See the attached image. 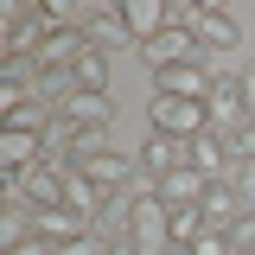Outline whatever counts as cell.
<instances>
[{
	"label": "cell",
	"mask_w": 255,
	"mask_h": 255,
	"mask_svg": "<svg viewBox=\"0 0 255 255\" xmlns=\"http://www.w3.org/2000/svg\"><path fill=\"white\" fill-rule=\"evenodd\" d=\"M115 32H128V26H122V6H90V19H83V38H90V45H109Z\"/></svg>",
	"instance_id": "obj_16"
},
{
	"label": "cell",
	"mask_w": 255,
	"mask_h": 255,
	"mask_svg": "<svg viewBox=\"0 0 255 255\" xmlns=\"http://www.w3.org/2000/svg\"><path fill=\"white\" fill-rule=\"evenodd\" d=\"M204 230H211V223H204V204H191V211H172V243H185V249H191Z\"/></svg>",
	"instance_id": "obj_17"
},
{
	"label": "cell",
	"mask_w": 255,
	"mask_h": 255,
	"mask_svg": "<svg viewBox=\"0 0 255 255\" xmlns=\"http://www.w3.org/2000/svg\"><path fill=\"white\" fill-rule=\"evenodd\" d=\"M70 77H77V90H109V51L102 45H83V58L70 64Z\"/></svg>",
	"instance_id": "obj_15"
},
{
	"label": "cell",
	"mask_w": 255,
	"mask_h": 255,
	"mask_svg": "<svg viewBox=\"0 0 255 255\" xmlns=\"http://www.w3.org/2000/svg\"><path fill=\"white\" fill-rule=\"evenodd\" d=\"M179 26H185L204 51H236V38H243V32H236V19H230L223 6H204V0L179 6Z\"/></svg>",
	"instance_id": "obj_3"
},
{
	"label": "cell",
	"mask_w": 255,
	"mask_h": 255,
	"mask_svg": "<svg viewBox=\"0 0 255 255\" xmlns=\"http://www.w3.org/2000/svg\"><path fill=\"white\" fill-rule=\"evenodd\" d=\"M51 255H109V243H102V236H77V243H64V249H51Z\"/></svg>",
	"instance_id": "obj_19"
},
{
	"label": "cell",
	"mask_w": 255,
	"mask_h": 255,
	"mask_svg": "<svg viewBox=\"0 0 255 255\" xmlns=\"http://www.w3.org/2000/svg\"><path fill=\"white\" fill-rule=\"evenodd\" d=\"M236 255H255V249H236Z\"/></svg>",
	"instance_id": "obj_25"
},
{
	"label": "cell",
	"mask_w": 255,
	"mask_h": 255,
	"mask_svg": "<svg viewBox=\"0 0 255 255\" xmlns=\"http://www.w3.org/2000/svg\"><path fill=\"white\" fill-rule=\"evenodd\" d=\"M204 115H211V128L217 134H243L249 128V102H243V77H217V90H211V102H204Z\"/></svg>",
	"instance_id": "obj_6"
},
{
	"label": "cell",
	"mask_w": 255,
	"mask_h": 255,
	"mask_svg": "<svg viewBox=\"0 0 255 255\" xmlns=\"http://www.w3.org/2000/svg\"><path fill=\"white\" fill-rule=\"evenodd\" d=\"M191 255H236V243H230V230H204L191 243Z\"/></svg>",
	"instance_id": "obj_18"
},
{
	"label": "cell",
	"mask_w": 255,
	"mask_h": 255,
	"mask_svg": "<svg viewBox=\"0 0 255 255\" xmlns=\"http://www.w3.org/2000/svg\"><path fill=\"white\" fill-rule=\"evenodd\" d=\"M191 58H204V45H198L185 26H166L153 45H140V64H147L153 77H159V70H172V64H191Z\"/></svg>",
	"instance_id": "obj_8"
},
{
	"label": "cell",
	"mask_w": 255,
	"mask_h": 255,
	"mask_svg": "<svg viewBox=\"0 0 255 255\" xmlns=\"http://www.w3.org/2000/svg\"><path fill=\"white\" fill-rule=\"evenodd\" d=\"M166 255H191V249H185V243H172V249H166Z\"/></svg>",
	"instance_id": "obj_24"
},
{
	"label": "cell",
	"mask_w": 255,
	"mask_h": 255,
	"mask_svg": "<svg viewBox=\"0 0 255 255\" xmlns=\"http://www.w3.org/2000/svg\"><path fill=\"white\" fill-rule=\"evenodd\" d=\"M230 243H236V249H255V211H243V223L230 230Z\"/></svg>",
	"instance_id": "obj_20"
},
{
	"label": "cell",
	"mask_w": 255,
	"mask_h": 255,
	"mask_svg": "<svg viewBox=\"0 0 255 255\" xmlns=\"http://www.w3.org/2000/svg\"><path fill=\"white\" fill-rule=\"evenodd\" d=\"M185 159H191V172H204L211 185H230V172H236V147H230V134H217V128H204L185 147Z\"/></svg>",
	"instance_id": "obj_5"
},
{
	"label": "cell",
	"mask_w": 255,
	"mask_h": 255,
	"mask_svg": "<svg viewBox=\"0 0 255 255\" xmlns=\"http://www.w3.org/2000/svg\"><path fill=\"white\" fill-rule=\"evenodd\" d=\"M147 128L191 147V140L211 128V115H204V102H185V96H147Z\"/></svg>",
	"instance_id": "obj_1"
},
{
	"label": "cell",
	"mask_w": 255,
	"mask_h": 255,
	"mask_svg": "<svg viewBox=\"0 0 255 255\" xmlns=\"http://www.w3.org/2000/svg\"><path fill=\"white\" fill-rule=\"evenodd\" d=\"M204 223H211V230H236V223H243V198L230 185H211L204 191Z\"/></svg>",
	"instance_id": "obj_14"
},
{
	"label": "cell",
	"mask_w": 255,
	"mask_h": 255,
	"mask_svg": "<svg viewBox=\"0 0 255 255\" xmlns=\"http://www.w3.org/2000/svg\"><path fill=\"white\" fill-rule=\"evenodd\" d=\"M243 102H249V122H255V64L243 70Z\"/></svg>",
	"instance_id": "obj_21"
},
{
	"label": "cell",
	"mask_w": 255,
	"mask_h": 255,
	"mask_svg": "<svg viewBox=\"0 0 255 255\" xmlns=\"http://www.w3.org/2000/svg\"><path fill=\"white\" fill-rule=\"evenodd\" d=\"M77 236H96L90 230V217H77V211H38V243L45 249H64V243H77Z\"/></svg>",
	"instance_id": "obj_12"
},
{
	"label": "cell",
	"mask_w": 255,
	"mask_h": 255,
	"mask_svg": "<svg viewBox=\"0 0 255 255\" xmlns=\"http://www.w3.org/2000/svg\"><path fill=\"white\" fill-rule=\"evenodd\" d=\"M204 191H211V179H204V172H191V166H179V172H172V179H159V204H166V211H191V204H204Z\"/></svg>",
	"instance_id": "obj_11"
},
{
	"label": "cell",
	"mask_w": 255,
	"mask_h": 255,
	"mask_svg": "<svg viewBox=\"0 0 255 255\" xmlns=\"http://www.w3.org/2000/svg\"><path fill=\"white\" fill-rule=\"evenodd\" d=\"M211 90H217V77L204 70V58L172 64V70H159V77H153V96H185V102H211Z\"/></svg>",
	"instance_id": "obj_7"
},
{
	"label": "cell",
	"mask_w": 255,
	"mask_h": 255,
	"mask_svg": "<svg viewBox=\"0 0 255 255\" xmlns=\"http://www.w3.org/2000/svg\"><path fill=\"white\" fill-rule=\"evenodd\" d=\"M64 185H70V166L38 159L32 172L6 179V198H19V204H32V211H58V204H64Z\"/></svg>",
	"instance_id": "obj_2"
},
{
	"label": "cell",
	"mask_w": 255,
	"mask_h": 255,
	"mask_svg": "<svg viewBox=\"0 0 255 255\" xmlns=\"http://www.w3.org/2000/svg\"><path fill=\"white\" fill-rule=\"evenodd\" d=\"M70 128H83V134H109V122H115V102H109V90H77L70 102L58 109Z\"/></svg>",
	"instance_id": "obj_9"
},
{
	"label": "cell",
	"mask_w": 255,
	"mask_h": 255,
	"mask_svg": "<svg viewBox=\"0 0 255 255\" xmlns=\"http://www.w3.org/2000/svg\"><path fill=\"white\" fill-rule=\"evenodd\" d=\"M128 243L140 255H166L172 249V211L159 204L153 191H140V204H134V223H128Z\"/></svg>",
	"instance_id": "obj_4"
},
{
	"label": "cell",
	"mask_w": 255,
	"mask_h": 255,
	"mask_svg": "<svg viewBox=\"0 0 255 255\" xmlns=\"http://www.w3.org/2000/svg\"><path fill=\"white\" fill-rule=\"evenodd\" d=\"M102 204H109V191L96 185L90 172H70V185H64V211L90 217V230H96V217H102Z\"/></svg>",
	"instance_id": "obj_13"
},
{
	"label": "cell",
	"mask_w": 255,
	"mask_h": 255,
	"mask_svg": "<svg viewBox=\"0 0 255 255\" xmlns=\"http://www.w3.org/2000/svg\"><path fill=\"white\" fill-rule=\"evenodd\" d=\"M13 255H51V249H45V243H26V249H13Z\"/></svg>",
	"instance_id": "obj_23"
},
{
	"label": "cell",
	"mask_w": 255,
	"mask_h": 255,
	"mask_svg": "<svg viewBox=\"0 0 255 255\" xmlns=\"http://www.w3.org/2000/svg\"><path fill=\"white\" fill-rule=\"evenodd\" d=\"M109 255H140V249H134L128 236H115V243H109Z\"/></svg>",
	"instance_id": "obj_22"
},
{
	"label": "cell",
	"mask_w": 255,
	"mask_h": 255,
	"mask_svg": "<svg viewBox=\"0 0 255 255\" xmlns=\"http://www.w3.org/2000/svg\"><path fill=\"white\" fill-rule=\"evenodd\" d=\"M83 172H90V179L109 191V198H115V191H134V185H140V166H134V153H115V147H109V153H96Z\"/></svg>",
	"instance_id": "obj_10"
}]
</instances>
